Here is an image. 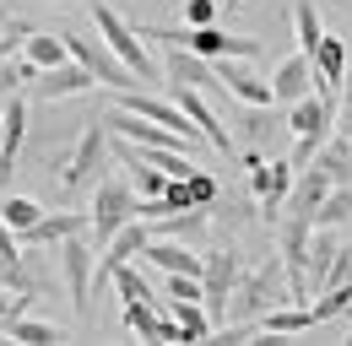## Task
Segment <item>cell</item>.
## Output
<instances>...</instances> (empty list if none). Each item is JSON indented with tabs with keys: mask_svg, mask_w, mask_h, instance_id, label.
Listing matches in <instances>:
<instances>
[{
	"mask_svg": "<svg viewBox=\"0 0 352 346\" xmlns=\"http://www.w3.org/2000/svg\"><path fill=\"white\" fill-rule=\"evenodd\" d=\"M0 216H6V222H11V227H16V233H28V227H33V222H38V216H44V206H38V200H33V195H11V200H6V206H0Z\"/></svg>",
	"mask_w": 352,
	"mask_h": 346,
	"instance_id": "obj_31",
	"label": "cell"
},
{
	"mask_svg": "<svg viewBox=\"0 0 352 346\" xmlns=\"http://www.w3.org/2000/svg\"><path fill=\"white\" fill-rule=\"evenodd\" d=\"M271 86H276V103H282V108L298 103V97H309V92H314V54H309V49H293V54L271 71Z\"/></svg>",
	"mask_w": 352,
	"mask_h": 346,
	"instance_id": "obj_15",
	"label": "cell"
},
{
	"mask_svg": "<svg viewBox=\"0 0 352 346\" xmlns=\"http://www.w3.org/2000/svg\"><path fill=\"white\" fill-rule=\"evenodd\" d=\"M336 184H331V173L320 168V163H309L298 178H293V195H287V211H304V216H314V206L331 195Z\"/></svg>",
	"mask_w": 352,
	"mask_h": 346,
	"instance_id": "obj_19",
	"label": "cell"
},
{
	"mask_svg": "<svg viewBox=\"0 0 352 346\" xmlns=\"http://www.w3.org/2000/svg\"><path fill=\"white\" fill-rule=\"evenodd\" d=\"M92 86H98V76H92L82 60H60V65L38 71V76L28 82V92H33L38 103H60V97H82V92H92Z\"/></svg>",
	"mask_w": 352,
	"mask_h": 346,
	"instance_id": "obj_11",
	"label": "cell"
},
{
	"mask_svg": "<svg viewBox=\"0 0 352 346\" xmlns=\"http://www.w3.org/2000/svg\"><path fill=\"white\" fill-rule=\"evenodd\" d=\"M342 281H352V249H336V260H331L325 276H320V292H325V287H342Z\"/></svg>",
	"mask_w": 352,
	"mask_h": 346,
	"instance_id": "obj_34",
	"label": "cell"
},
{
	"mask_svg": "<svg viewBox=\"0 0 352 346\" xmlns=\"http://www.w3.org/2000/svg\"><path fill=\"white\" fill-rule=\"evenodd\" d=\"M347 341H352V336H347Z\"/></svg>",
	"mask_w": 352,
	"mask_h": 346,
	"instance_id": "obj_37",
	"label": "cell"
},
{
	"mask_svg": "<svg viewBox=\"0 0 352 346\" xmlns=\"http://www.w3.org/2000/svg\"><path fill=\"white\" fill-rule=\"evenodd\" d=\"M293 163H255L250 168V189H255V200H261V216L265 222H276L282 216V200L293 195Z\"/></svg>",
	"mask_w": 352,
	"mask_h": 346,
	"instance_id": "obj_12",
	"label": "cell"
},
{
	"mask_svg": "<svg viewBox=\"0 0 352 346\" xmlns=\"http://www.w3.org/2000/svg\"><path fill=\"white\" fill-rule=\"evenodd\" d=\"M33 76H38V65H33L28 54H22V60H11V54H6V60H0V97H11L16 86H28Z\"/></svg>",
	"mask_w": 352,
	"mask_h": 346,
	"instance_id": "obj_30",
	"label": "cell"
},
{
	"mask_svg": "<svg viewBox=\"0 0 352 346\" xmlns=\"http://www.w3.org/2000/svg\"><path fill=\"white\" fill-rule=\"evenodd\" d=\"M6 336H11V341H28V346H54V341H65V330H60V325L28 319V314H16V319L6 325Z\"/></svg>",
	"mask_w": 352,
	"mask_h": 346,
	"instance_id": "obj_23",
	"label": "cell"
},
{
	"mask_svg": "<svg viewBox=\"0 0 352 346\" xmlns=\"http://www.w3.org/2000/svg\"><path fill=\"white\" fill-rule=\"evenodd\" d=\"M0 125H6V152L16 157V152H22V135H28V97H22V92H11V97H6Z\"/></svg>",
	"mask_w": 352,
	"mask_h": 346,
	"instance_id": "obj_25",
	"label": "cell"
},
{
	"mask_svg": "<svg viewBox=\"0 0 352 346\" xmlns=\"http://www.w3.org/2000/svg\"><path fill=\"white\" fill-rule=\"evenodd\" d=\"M22 54L38 65V71H49V65H60V60H71V49H65V33H28V43H22Z\"/></svg>",
	"mask_w": 352,
	"mask_h": 346,
	"instance_id": "obj_22",
	"label": "cell"
},
{
	"mask_svg": "<svg viewBox=\"0 0 352 346\" xmlns=\"http://www.w3.org/2000/svg\"><path fill=\"white\" fill-rule=\"evenodd\" d=\"M314 163L331 173V184H352V135H342V130H336V135L320 146V157H314Z\"/></svg>",
	"mask_w": 352,
	"mask_h": 346,
	"instance_id": "obj_21",
	"label": "cell"
},
{
	"mask_svg": "<svg viewBox=\"0 0 352 346\" xmlns=\"http://www.w3.org/2000/svg\"><path fill=\"white\" fill-rule=\"evenodd\" d=\"M293 27H298V49L314 54V43L325 38V27H320V11H314V0H298L293 5Z\"/></svg>",
	"mask_w": 352,
	"mask_h": 346,
	"instance_id": "obj_28",
	"label": "cell"
},
{
	"mask_svg": "<svg viewBox=\"0 0 352 346\" xmlns=\"http://www.w3.org/2000/svg\"><path fill=\"white\" fill-rule=\"evenodd\" d=\"M168 97H174L179 108L190 114V125H195L201 135H206V146H212V152H222V157H239V146H233V135L222 130V119L212 114V103H206V92H201V86L168 82Z\"/></svg>",
	"mask_w": 352,
	"mask_h": 346,
	"instance_id": "obj_10",
	"label": "cell"
},
{
	"mask_svg": "<svg viewBox=\"0 0 352 346\" xmlns=\"http://www.w3.org/2000/svg\"><path fill=\"white\" fill-rule=\"evenodd\" d=\"M168 314L184 325V336H190V341H212V336H217V325H212L206 303H195V298H168Z\"/></svg>",
	"mask_w": 352,
	"mask_h": 346,
	"instance_id": "obj_20",
	"label": "cell"
},
{
	"mask_svg": "<svg viewBox=\"0 0 352 346\" xmlns=\"http://www.w3.org/2000/svg\"><path fill=\"white\" fill-rule=\"evenodd\" d=\"M347 60H352V49L336 38V33H325V38L314 43V92H342Z\"/></svg>",
	"mask_w": 352,
	"mask_h": 346,
	"instance_id": "obj_16",
	"label": "cell"
},
{
	"mask_svg": "<svg viewBox=\"0 0 352 346\" xmlns=\"http://www.w3.org/2000/svg\"><path fill=\"white\" fill-rule=\"evenodd\" d=\"M239 249H228V244H217L212 255H206V265H201V303H206V314H212V325H228V303H233V287H239Z\"/></svg>",
	"mask_w": 352,
	"mask_h": 346,
	"instance_id": "obj_7",
	"label": "cell"
},
{
	"mask_svg": "<svg viewBox=\"0 0 352 346\" xmlns=\"http://www.w3.org/2000/svg\"><path fill=\"white\" fill-rule=\"evenodd\" d=\"M157 325H163V314L152 303H125V330H135L141 341H157Z\"/></svg>",
	"mask_w": 352,
	"mask_h": 346,
	"instance_id": "obj_29",
	"label": "cell"
},
{
	"mask_svg": "<svg viewBox=\"0 0 352 346\" xmlns=\"http://www.w3.org/2000/svg\"><path fill=\"white\" fill-rule=\"evenodd\" d=\"M60 255V276H65V292H71V308L76 319H92V276H98V249H92L87 233H71L65 244H54Z\"/></svg>",
	"mask_w": 352,
	"mask_h": 346,
	"instance_id": "obj_6",
	"label": "cell"
},
{
	"mask_svg": "<svg viewBox=\"0 0 352 346\" xmlns=\"http://www.w3.org/2000/svg\"><path fill=\"white\" fill-rule=\"evenodd\" d=\"M320 319H314V308L309 303H276V308H265L261 319H255V330L265 336H309Z\"/></svg>",
	"mask_w": 352,
	"mask_h": 346,
	"instance_id": "obj_17",
	"label": "cell"
},
{
	"mask_svg": "<svg viewBox=\"0 0 352 346\" xmlns=\"http://www.w3.org/2000/svg\"><path fill=\"white\" fill-rule=\"evenodd\" d=\"M71 233H92V211H44L22 233V244H28V249H54V244H65Z\"/></svg>",
	"mask_w": 352,
	"mask_h": 346,
	"instance_id": "obj_14",
	"label": "cell"
},
{
	"mask_svg": "<svg viewBox=\"0 0 352 346\" xmlns=\"http://www.w3.org/2000/svg\"><path fill=\"white\" fill-rule=\"evenodd\" d=\"M28 303H33V292H16V287H6V281H0V330H6L16 314H28Z\"/></svg>",
	"mask_w": 352,
	"mask_h": 346,
	"instance_id": "obj_33",
	"label": "cell"
},
{
	"mask_svg": "<svg viewBox=\"0 0 352 346\" xmlns=\"http://www.w3.org/2000/svg\"><path fill=\"white\" fill-rule=\"evenodd\" d=\"M135 206H141V195H135L131 178H98V189H92V244L103 249L125 222H135Z\"/></svg>",
	"mask_w": 352,
	"mask_h": 346,
	"instance_id": "obj_5",
	"label": "cell"
},
{
	"mask_svg": "<svg viewBox=\"0 0 352 346\" xmlns=\"http://www.w3.org/2000/svg\"><path fill=\"white\" fill-rule=\"evenodd\" d=\"M65 49H71V60H82L92 76H98V86H114V92H125V86H141V76H135L131 65L103 43V33L98 38H87V33H65Z\"/></svg>",
	"mask_w": 352,
	"mask_h": 346,
	"instance_id": "obj_9",
	"label": "cell"
},
{
	"mask_svg": "<svg viewBox=\"0 0 352 346\" xmlns=\"http://www.w3.org/2000/svg\"><path fill=\"white\" fill-rule=\"evenodd\" d=\"M314 308V319L325 325V319H336V314H347L352 308V281H342V287H325V298L320 303H309Z\"/></svg>",
	"mask_w": 352,
	"mask_h": 346,
	"instance_id": "obj_32",
	"label": "cell"
},
{
	"mask_svg": "<svg viewBox=\"0 0 352 346\" xmlns=\"http://www.w3.org/2000/svg\"><path fill=\"white\" fill-rule=\"evenodd\" d=\"M222 0H184V22L190 27H206V22H217Z\"/></svg>",
	"mask_w": 352,
	"mask_h": 346,
	"instance_id": "obj_35",
	"label": "cell"
},
{
	"mask_svg": "<svg viewBox=\"0 0 352 346\" xmlns=\"http://www.w3.org/2000/svg\"><path fill=\"white\" fill-rule=\"evenodd\" d=\"M103 163H109V125H103V119H87V130L76 135V146L60 157V189L76 195V189L98 184Z\"/></svg>",
	"mask_w": 352,
	"mask_h": 346,
	"instance_id": "obj_4",
	"label": "cell"
},
{
	"mask_svg": "<svg viewBox=\"0 0 352 346\" xmlns=\"http://www.w3.org/2000/svg\"><path fill=\"white\" fill-rule=\"evenodd\" d=\"M206 222H212V206H184V211L157 216L152 222V238H184V244H195L206 233Z\"/></svg>",
	"mask_w": 352,
	"mask_h": 346,
	"instance_id": "obj_18",
	"label": "cell"
},
{
	"mask_svg": "<svg viewBox=\"0 0 352 346\" xmlns=\"http://www.w3.org/2000/svg\"><path fill=\"white\" fill-rule=\"evenodd\" d=\"M336 227H314V238H309V281H314V292H320V276H325V265L336 260Z\"/></svg>",
	"mask_w": 352,
	"mask_h": 346,
	"instance_id": "obj_26",
	"label": "cell"
},
{
	"mask_svg": "<svg viewBox=\"0 0 352 346\" xmlns=\"http://www.w3.org/2000/svg\"><path fill=\"white\" fill-rule=\"evenodd\" d=\"M190 195H195V206H212L222 189H217V178H212L206 168H195V173H190Z\"/></svg>",
	"mask_w": 352,
	"mask_h": 346,
	"instance_id": "obj_36",
	"label": "cell"
},
{
	"mask_svg": "<svg viewBox=\"0 0 352 346\" xmlns=\"http://www.w3.org/2000/svg\"><path fill=\"white\" fill-rule=\"evenodd\" d=\"M109 281H114V292H120L125 303H152V287H157V281H146V276L135 270L131 260H125V265H114V270H109Z\"/></svg>",
	"mask_w": 352,
	"mask_h": 346,
	"instance_id": "obj_24",
	"label": "cell"
},
{
	"mask_svg": "<svg viewBox=\"0 0 352 346\" xmlns=\"http://www.w3.org/2000/svg\"><path fill=\"white\" fill-rule=\"evenodd\" d=\"M309 238H314V216L287 211L276 255H282V265H287V292H293V303H304L309 292H314V281H309Z\"/></svg>",
	"mask_w": 352,
	"mask_h": 346,
	"instance_id": "obj_8",
	"label": "cell"
},
{
	"mask_svg": "<svg viewBox=\"0 0 352 346\" xmlns=\"http://www.w3.org/2000/svg\"><path fill=\"white\" fill-rule=\"evenodd\" d=\"M276 303H293L287 292V265L282 255L265 260L261 270H250V276H239V287H233V303H228V314H233V325H255L265 308H276Z\"/></svg>",
	"mask_w": 352,
	"mask_h": 346,
	"instance_id": "obj_2",
	"label": "cell"
},
{
	"mask_svg": "<svg viewBox=\"0 0 352 346\" xmlns=\"http://www.w3.org/2000/svg\"><path fill=\"white\" fill-rule=\"evenodd\" d=\"M336 103H342V92H309L298 103H287V130H293V168H309L314 157H320V146L331 141V130H336Z\"/></svg>",
	"mask_w": 352,
	"mask_h": 346,
	"instance_id": "obj_1",
	"label": "cell"
},
{
	"mask_svg": "<svg viewBox=\"0 0 352 346\" xmlns=\"http://www.w3.org/2000/svg\"><path fill=\"white\" fill-rule=\"evenodd\" d=\"M352 222V184H336L320 206H314V227H342Z\"/></svg>",
	"mask_w": 352,
	"mask_h": 346,
	"instance_id": "obj_27",
	"label": "cell"
},
{
	"mask_svg": "<svg viewBox=\"0 0 352 346\" xmlns=\"http://www.w3.org/2000/svg\"><path fill=\"white\" fill-rule=\"evenodd\" d=\"M217 65V76H222V86L233 92V103H276V86H271V76H255L250 71V60H212Z\"/></svg>",
	"mask_w": 352,
	"mask_h": 346,
	"instance_id": "obj_13",
	"label": "cell"
},
{
	"mask_svg": "<svg viewBox=\"0 0 352 346\" xmlns=\"http://www.w3.org/2000/svg\"><path fill=\"white\" fill-rule=\"evenodd\" d=\"M92 27L103 33V43L131 65L141 82H157V60H152V49H146V38H141V27L135 22H125L114 5H103V0H92Z\"/></svg>",
	"mask_w": 352,
	"mask_h": 346,
	"instance_id": "obj_3",
	"label": "cell"
}]
</instances>
